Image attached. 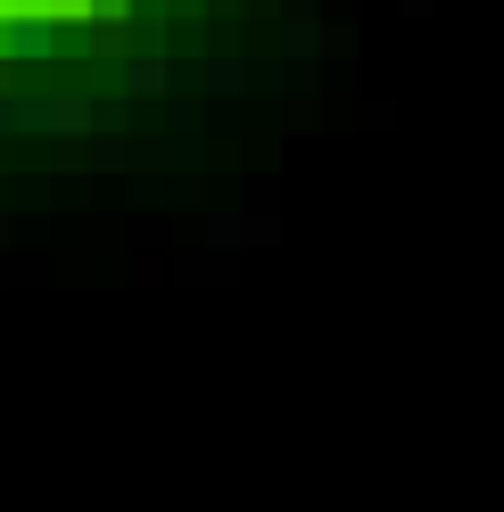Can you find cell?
Returning a JSON list of instances; mask_svg holds the SVG:
<instances>
[{
    "label": "cell",
    "instance_id": "obj_1",
    "mask_svg": "<svg viewBox=\"0 0 504 512\" xmlns=\"http://www.w3.org/2000/svg\"><path fill=\"white\" fill-rule=\"evenodd\" d=\"M9 58H42V50H58V17L50 9H25V17H9Z\"/></svg>",
    "mask_w": 504,
    "mask_h": 512
},
{
    "label": "cell",
    "instance_id": "obj_2",
    "mask_svg": "<svg viewBox=\"0 0 504 512\" xmlns=\"http://www.w3.org/2000/svg\"><path fill=\"white\" fill-rule=\"evenodd\" d=\"M124 83H133V100H157V91H166L174 75H166V58H157V50H141V58H133V75H124Z\"/></svg>",
    "mask_w": 504,
    "mask_h": 512
},
{
    "label": "cell",
    "instance_id": "obj_3",
    "mask_svg": "<svg viewBox=\"0 0 504 512\" xmlns=\"http://www.w3.org/2000/svg\"><path fill=\"white\" fill-rule=\"evenodd\" d=\"M25 124L42 133V108H25V100H0V133H25Z\"/></svg>",
    "mask_w": 504,
    "mask_h": 512
},
{
    "label": "cell",
    "instance_id": "obj_4",
    "mask_svg": "<svg viewBox=\"0 0 504 512\" xmlns=\"http://www.w3.org/2000/svg\"><path fill=\"white\" fill-rule=\"evenodd\" d=\"M281 50H290V58H314V50H323V34H314V25H290V34H281Z\"/></svg>",
    "mask_w": 504,
    "mask_h": 512
}]
</instances>
